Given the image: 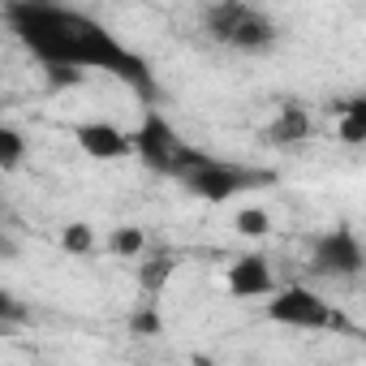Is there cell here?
I'll return each mask as SVG.
<instances>
[{"label":"cell","instance_id":"obj_1","mask_svg":"<svg viewBox=\"0 0 366 366\" xmlns=\"http://www.w3.org/2000/svg\"><path fill=\"white\" fill-rule=\"evenodd\" d=\"M5 22L44 69H78V74L99 69L121 78L147 99L155 95V78L147 61L91 14L65 5H39V0H14V5H5Z\"/></svg>","mask_w":366,"mask_h":366},{"label":"cell","instance_id":"obj_2","mask_svg":"<svg viewBox=\"0 0 366 366\" xmlns=\"http://www.w3.org/2000/svg\"><path fill=\"white\" fill-rule=\"evenodd\" d=\"M203 26H207V35L216 44L237 48V52H267L280 39L272 14L246 5V0H216V5H207Z\"/></svg>","mask_w":366,"mask_h":366},{"label":"cell","instance_id":"obj_3","mask_svg":"<svg viewBox=\"0 0 366 366\" xmlns=\"http://www.w3.org/2000/svg\"><path fill=\"white\" fill-rule=\"evenodd\" d=\"M134 138V155L151 168V172H159V177H186L207 151H199V147H190V142H181V134L172 129V121L168 117H159L155 108L138 121V129L129 134Z\"/></svg>","mask_w":366,"mask_h":366},{"label":"cell","instance_id":"obj_4","mask_svg":"<svg viewBox=\"0 0 366 366\" xmlns=\"http://www.w3.org/2000/svg\"><path fill=\"white\" fill-rule=\"evenodd\" d=\"M194 199L203 203H229L246 190H259V186H272V172L263 168H250V164H233V159H216V155H203L186 177H181Z\"/></svg>","mask_w":366,"mask_h":366},{"label":"cell","instance_id":"obj_5","mask_svg":"<svg viewBox=\"0 0 366 366\" xmlns=\"http://www.w3.org/2000/svg\"><path fill=\"white\" fill-rule=\"evenodd\" d=\"M267 323H280V327H297V332H327V327H340V315L332 310L327 297H319L310 285H285L267 297Z\"/></svg>","mask_w":366,"mask_h":366},{"label":"cell","instance_id":"obj_6","mask_svg":"<svg viewBox=\"0 0 366 366\" xmlns=\"http://www.w3.org/2000/svg\"><path fill=\"white\" fill-rule=\"evenodd\" d=\"M362 242H357V233L353 229H327L319 242H315V250H310V272H319V276H340V280H349V276H357L362 272Z\"/></svg>","mask_w":366,"mask_h":366},{"label":"cell","instance_id":"obj_7","mask_svg":"<svg viewBox=\"0 0 366 366\" xmlns=\"http://www.w3.org/2000/svg\"><path fill=\"white\" fill-rule=\"evenodd\" d=\"M224 289H229V297H237V302L272 297V293H276V272H272V263H267L263 254H242V259L229 263Z\"/></svg>","mask_w":366,"mask_h":366},{"label":"cell","instance_id":"obj_8","mask_svg":"<svg viewBox=\"0 0 366 366\" xmlns=\"http://www.w3.org/2000/svg\"><path fill=\"white\" fill-rule=\"evenodd\" d=\"M74 138H78V147H82L91 159H104V164L134 155V138H129L121 125H112V121H82V125L74 129Z\"/></svg>","mask_w":366,"mask_h":366},{"label":"cell","instance_id":"obj_9","mask_svg":"<svg viewBox=\"0 0 366 366\" xmlns=\"http://www.w3.org/2000/svg\"><path fill=\"white\" fill-rule=\"evenodd\" d=\"M263 134L272 147H302L310 138V112L302 104H280V112L272 117V125Z\"/></svg>","mask_w":366,"mask_h":366},{"label":"cell","instance_id":"obj_10","mask_svg":"<svg viewBox=\"0 0 366 366\" xmlns=\"http://www.w3.org/2000/svg\"><path fill=\"white\" fill-rule=\"evenodd\" d=\"M233 229H237L246 242H263V237L272 233V216H267L263 207H237V216H233Z\"/></svg>","mask_w":366,"mask_h":366},{"label":"cell","instance_id":"obj_11","mask_svg":"<svg viewBox=\"0 0 366 366\" xmlns=\"http://www.w3.org/2000/svg\"><path fill=\"white\" fill-rule=\"evenodd\" d=\"M142 250H147V233H142L138 224H125V229H112V233H108V254L134 259V254H142Z\"/></svg>","mask_w":366,"mask_h":366},{"label":"cell","instance_id":"obj_12","mask_svg":"<svg viewBox=\"0 0 366 366\" xmlns=\"http://www.w3.org/2000/svg\"><path fill=\"white\" fill-rule=\"evenodd\" d=\"M362 138H366V99H349L340 112V142L357 147Z\"/></svg>","mask_w":366,"mask_h":366},{"label":"cell","instance_id":"obj_13","mask_svg":"<svg viewBox=\"0 0 366 366\" xmlns=\"http://www.w3.org/2000/svg\"><path fill=\"white\" fill-rule=\"evenodd\" d=\"M95 242H99V237H95V229H91V224H82V220H74V224H65V229H61V250H65V254H91V250H95Z\"/></svg>","mask_w":366,"mask_h":366},{"label":"cell","instance_id":"obj_14","mask_svg":"<svg viewBox=\"0 0 366 366\" xmlns=\"http://www.w3.org/2000/svg\"><path fill=\"white\" fill-rule=\"evenodd\" d=\"M26 155V138L14 125H0V168H18Z\"/></svg>","mask_w":366,"mask_h":366},{"label":"cell","instance_id":"obj_15","mask_svg":"<svg viewBox=\"0 0 366 366\" xmlns=\"http://www.w3.org/2000/svg\"><path fill=\"white\" fill-rule=\"evenodd\" d=\"M172 267H177V263H172L168 254H164V259H151V263H142V272H138V280H142V289H147V293H159V289L168 285V276H172Z\"/></svg>","mask_w":366,"mask_h":366},{"label":"cell","instance_id":"obj_16","mask_svg":"<svg viewBox=\"0 0 366 366\" xmlns=\"http://www.w3.org/2000/svg\"><path fill=\"white\" fill-rule=\"evenodd\" d=\"M26 319H31V306L0 285V323H26Z\"/></svg>","mask_w":366,"mask_h":366},{"label":"cell","instance_id":"obj_17","mask_svg":"<svg viewBox=\"0 0 366 366\" xmlns=\"http://www.w3.org/2000/svg\"><path fill=\"white\" fill-rule=\"evenodd\" d=\"M129 327H134L138 336H159V332H164V319H159V310H138V315L129 319Z\"/></svg>","mask_w":366,"mask_h":366},{"label":"cell","instance_id":"obj_18","mask_svg":"<svg viewBox=\"0 0 366 366\" xmlns=\"http://www.w3.org/2000/svg\"><path fill=\"white\" fill-rule=\"evenodd\" d=\"M44 78H48L52 91H69V86H78L86 74H78V69H44Z\"/></svg>","mask_w":366,"mask_h":366},{"label":"cell","instance_id":"obj_19","mask_svg":"<svg viewBox=\"0 0 366 366\" xmlns=\"http://www.w3.org/2000/svg\"><path fill=\"white\" fill-rule=\"evenodd\" d=\"M14 254H18V250H14V246H5V237H0V259H14Z\"/></svg>","mask_w":366,"mask_h":366},{"label":"cell","instance_id":"obj_20","mask_svg":"<svg viewBox=\"0 0 366 366\" xmlns=\"http://www.w3.org/2000/svg\"><path fill=\"white\" fill-rule=\"evenodd\" d=\"M0 207H5V199H0Z\"/></svg>","mask_w":366,"mask_h":366}]
</instances>
